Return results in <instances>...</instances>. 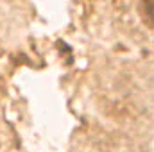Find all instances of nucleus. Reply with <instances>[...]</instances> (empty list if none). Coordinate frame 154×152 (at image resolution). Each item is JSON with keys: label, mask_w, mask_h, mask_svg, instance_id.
Here are the masks:
<instances>
[{"label": "nucleus", "mask_w": 154, "mask_h": 152, "mask_svg": "<svg viewBox=\"0 0 154 152\" xmlns=\"http://www.w3.org/2000/svg\"><path fill=\"white\" fill-rule=\"evenodd\" d=\"M140 14L145 25L154 27V2H142L140 4Z\"/></svg>", "instance_id": "1"}]
</instances>
